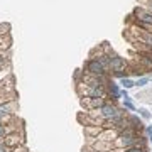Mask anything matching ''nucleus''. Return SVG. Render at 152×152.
Segmentation results:
<instances>
[{
    "instance_id": "nucleus-1",
    "label": "nucleus",
    "mask_w": 152,
    "mask_h": 152,
    "mask_svg": "<svg viewBox=\"0 0 152 152\" xmlns=\"http://www.w3.org/2000/svg\"><path fill=\"white\" fill-rule=\"evenodd\" d=\"M85 68H86V75H91V76H107V73H108V69L98 59L86 61V66Z\"/></svg>"
},
{
    "instance_id": "nucleus-2",
    "label": "nucleus",
    "mask_w": 152,
    "mask_h": 152,
    "mask_svg": "<svg viewBox=\"0 0 152 152\" xmlns=\"http://www.w3.org/2000/svg\"><path fill=\"white\" fill-rule=\"evenodd\" d=\"M24 132L19 130V132H14V134H9L7 137H4V144L5 147L9 149H15V147H20L24 145Z\"/></svg>"
},
{
    "instance_id": "nucleus-3",
    "label": "nucleus",
    "mask_w": 152,
    "mask_h": 152,
    "mask_svg": "<svg viewBox=\"0 0 152 152\" xmlns=\"http://www.w3.org/2000/svg\"><path fill=\"white\" fill-rule=\"evenodd\" d=\"M105 103H107V102H105V98H81V105L88 110V112L102 108Z\"/></svg>"
},
{
    "instance_id": "nucleus-4",
    "label": "nucleus",
    "mask_w": 152,
    "mask_h": 152,
    "mask_svg": "<svg viewBox=\"0 0 152 152\" xmlns=\"http://www.w3.org/2000/svg\"><path fill=\"white\" fill-rule=\"evenodd\" d=\"M134 15H135V19H137V24L152 26V12L145 10V9H135Z\"/></svg>"
},
{
    "instance_id": "nucleus-5",
    "label": "nucleus",
    "mask_w": 152,
    "mask_h": 152,
    "mask_svg": "<svg viewBox=\"0 0 152 152\" xmlns=\"http://www.w3.org/2000/svg\"><path fill=\"white\" fill-rule=\"evenodd\" d=\"M108 68L112 71H124L125 68H127V61L124 59V58H120V56L117 54H110V63H108Z\"/></svg>"
},
{
    "instance_id": "nucleus-6",
    "label": "nucleus",
    "mask_w": 152,
    "mask_h": 152,
    "mask_svg": "<svg viewBox=\"0 0 152 152\" xmlns=\"http://www.w3.org/2000/svg\"><path fill=\"white\" fill-rule=\"evenodd\" d=\"M15 112H17V102L15 100L0 105V115H14Z\"/></svg>"
},
{
    "instance_id": "nucleus-7",
    "label": "nucleus",
    "mask_w": 152,
    "mask_h": 152,
    "mask_svg": "<svg viewBox=\"0 0 152 152\" xmlns=\"http://www.w3.org/2000/svg\"><path fill=\"white\" fill-rule=\"evenodd\" d=\"M127 125H129L130 129H134V130H137V132H142V129H144L140 118L135 117V115H129V117H127Z\"/></svg>"
},
{
    "instance_id": "nucleus-8",
    "label": "nucleus",
    "mask_w": 152,
    "mask_h": 152,
    "mask_svg": "<svg viewBox=\"0 0 152 152\" xmlns=\"http://www.w3.org/2000/svg\"><path fill=\"white\" fill-rule=\"evenodd\" d=\"M107 91H108V95L112 98H120V91H122V90H120V86L118 85H117V83H108V85H107Z\"/></svg>"
},
{
    "instance_id": "nucleus-9",
    "label": "nucleus",
    "mask_w": 152,
    "mask_h": 152,
    "mask_svg": "<svg viewBox=\"0 0 152 152\" xmlns=\"http://www.w3.org/2000/svg\"><path fill=\"white\" fill-rule=\"evenodd\" d=\"M120 85H122V88H124V90H129V88L135 86V81H134L132 78H124V80L120 81Z\"/></svg>"
},
{
    "instance_id": "nucleus-10",
    "label": "nucleus",
    "mask_w": 152,
    "mask_h": 152,
    "mask_svg": "<svg viewBox=\"0 0 152 152\" xmlns=\"http://www.w3.org/2000/svg\"><path fill=\"white\" fill-rule=\"evenodd\" d=\"M149 80H151V78H147V76H140L135 81V86H145L147 83H149Z\"/></svg>"
},
{
    "instance_id": "nucleus-11",
    "label": "nucleus",
    "mask_w": 152,
    "mask_h": 152,
    "mask_svg": "<svg viewBox=\"0 0 152 152\" xmlns=\"http://www.w3.org/2000/svg\"><path fill=\"white\" fill-rule=\"evenodd\" d=\"M124 108L130 110V112H135V107H134V103H132L129 98H127V100H124Z\"/></svg>"
},
{
    "instance_id": "nucleus-12",
    "label": "nucleus",
    "mask_w": 152,
    "mask_h": 152,
    "mask_svg": "<svg viewBox=\"0 0 152 152\" xmlns=\"http://www.w3.org/2000/svg\"><path fill=\"white\" fill-rule=\"evenodd\" d=\"M113 76H117V78H122V80H124V78H129V75H127V71H115L113 73Z\"/></svg>"
},
{
    "instance_id": "nucleus-13",
    "label": "nucleus",
    "mask_w": 152,
    "mask_h": 152,
    "mask_svg": "<svg viewBox=\"0 0 152 152\" xmlns=\"http://www.w3.org/2000/svg\"><path fill=\"white\" fill-rule=\"evenodd\" d=\"M139 112H140V115H142V117H144V118H149V117H151V113H149V112H147L145 108H140V110H139Z\"/></svg>"
},
{
    "instance_id": "nucleus-14",
    "label": "nucleus",
    "mask_w": 152,
    "mask_h": 152,
    "mask_svg": "<svg viewBox=\"0 0 152 152\" xmlns=\"http://www.w3.org/2000/svg\"><path fill=\"white\" fill-rule=\"evenodd\" d=\"M12 152H27L26 145H20V147H15V149H12Z\"/></svg>"
},
{
    "instance_id": "nucleus-15",
    "label": "nucleus",
    "mask_w": 152,
    "mask_h": 152,
    "mask_svg": "<svg viewBox=\"0 0 152 152\" xmlns=\"http://www.w3.org/2000/svg\"><path fill=\"white\" fill-rule=\"evenodd\" d=\"M145 132L149 134V137L152 135V125H147V127H145Z\"/></svg>"
},
{
    "instance_id": "nucleus-16",
    "label": "nucleus",
    "mask_w": 152,
    "mask_h": 152,
    "mask_svg": "<svg viewBox=\"0 0 152 152\" xmlns=\"http://www.w3.org/2000/svg\"><path fill=\"white\" fill-rule=\"evenodd\" d=\"M149 140H151V142H152V135H151V137H149Z\"/></svg>"
},
{
    "instance_id": "nucleus-17",
    "label": "nucleus",
    "mask_w": 152,
    "mask_h": 152,
    "mask_svg": "<svg viewBox=\"0 0 152 152\" xmlns=\"http://www.w3.org/2000/svg\"><path fill=\"white\" fill-rule=\"evenodd\" d=\"M151 9H152V0H151Z\"/></svg>"
}]
</instances>
